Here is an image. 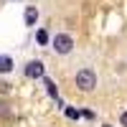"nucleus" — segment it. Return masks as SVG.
Returning <instances> with one entry per match:
<instances>
[{"label": "nucleus", "mask_w": 127, "mask_h": 127, "mask_svg": "<svg viewBox=\"0 0 127 127\" xmlns=\"http://www.w3.org/2000/svg\"><path fill=\"white\" fill-rule=\"evenodd\" d=\"M76 87L81 92H92L94 87H97V74H94L92 69H81L76 74Z\"/></svg>", "instance_id": "1"}, {"label": "nucleus", "mask_w": 127, "mask_h": 127, "mask_svg": "<svg viewBox=\"0 0 127 127\" xmlns=\"http://www.w3.org/2000/svg\"><path fill=\"white\" fill-rule=\"evenodd\" d=\"M74 48V38L69 36V33H59L56 38H54V51H56V54H69V51Z\"/></svg>", "instance_id": "2"}, {"label": "nucleus", "mask_w": 127, "mask_h": 127, "mask_svg": "<svg viewBox=\"0 0 127 127\" xmlns=\"http://www.w3.org/2000/svg\"><path fill=\"white\" fill-rule=\"evenodd\" d=\"M26 76L28 79H41V76H43V64H41V61H31L26 66Z\"/></svg>", "instance_id": "3"}, {"label": "nucleus", "mask_w": 127, "mask_h": 127, "mask_svg": "<svg viewBox=\"0 0 127 127\" xmlns=\"http://www.w3.org/2000/svg\"><path fill=\"white\" fill-rule=\"evenodd\" d=\"M23 18H26V26H33L36 20H38V10H36L33 5H28V8H26V15H23Z\"/></svg>", "instance_id": "4"}, {"label": "nucleus", "mask_w": 127, "mask_h": 127, "mask_svg": "<svg viewBox=\"0 0 127 127\" xmlns=\"http://www.w3.org/2000/svg\"><path fill=\"white\" fill-rule=\"evenodd\" d=\"M10 71H13V59L0 56V74H10Z\"/></svg>", "instance_id": "5"}, {"label": "nucleus", "mask_w": 127, "mask_h": 127, "mask_svg": "<svg viewBox=\"0 0 127 127\" xmlns=\"http://www.w3.org/2000/svg\"><path fill=\"white\" fill-rule=\"evenodd\" d=\"M36 41H38L41 46H46V43H48V31H46V28H41L38 33H36Z\"/></svg>", "instance_id": "6"}, {"label": "nucleus", "mask_w": 127, "mask_h": 127, "mask_svg": "<svg viewBox=\"0 0 127 127\" xmlns=\"http://www.w3.org/2000/svg\"><path fill=\"white\" fill-rule=\"evenodd\" d=\"M46 92H48V97H54V99L59 97V92H56V84L51 81V79H46Z\"/></svg>", "instance_id": "7"}, {"label": "nucleus", "mask_w": 127, "mask_h": 127, "mask_svg": "<svg viewBox=\"0 0 127 127\" xmlns=\"http://www.w3.org/2000/svg\"><path fill=\"white\" fill-rule=\"evenodd\" d=\"M79 114H81V117H87V120H94V112H92V109H81Z\"/></svg>", "instance_id": "8"}, {"label": "nucleus", "mask_w": 127, "mask_h": 127, "mask_svg": "<svg viewBox=\"0 0 127 127\" xmlns=\"http://www.w3.org/2000/svg\"><path fill=\"white\" fill-rule=\"evenodd\" d=\"M66 117H71V120H76V117H79V112H76V109H66Z\"/></svg>", "instance_id": "9"}, {"label": "nucleus", "mask_w": 127, "mask_h": 127, "mask_svg": "<svg viewBox=\"0 0 127 127\" xmlns=\"http://www.w3.org/2000/svg\"><path fill=\"white\" fill-rule=\"evenodd\" d=\"M120 122H122V127H127V112H122V117H120Z\"/></svg>", "instance_id": "10"}, {"label": "nucleus", "mask_w": 127, "mask_h": 127, "mask_svg": "<svg viewBox=\"0 0 127 127\" xmlns=\"http://www.w3.org/2000/svg\"><path fill=\"white\" fill-rule=\"evenodd\" d=\"M8 87H10L8 81H0V92H8Z\"/></svg>", "instance_id": "11"}, {"label": "nucleus", "mask_w": 127, "mask_h": 127, "mask_svg": "<svg viewBox=\"0 0 127 127\" xmlns=\"http://www.w3.org/2000/svg\"><path fill=\"white\" fill-rule=\"evenodd\" d=\"M104 127H109V125H104Z\"/></svg>", "instance_id": "12"}]
</instances>
